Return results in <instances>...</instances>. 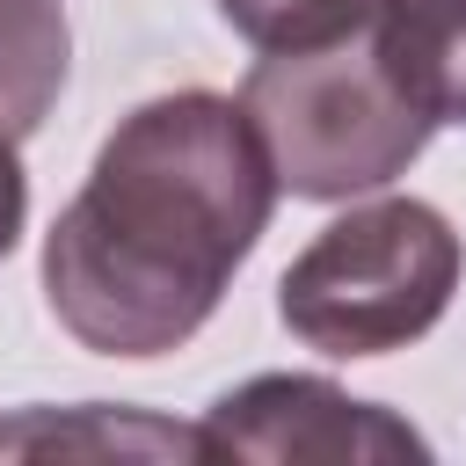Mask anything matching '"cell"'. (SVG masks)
Listing matches in <instances>:
<instances>
[{
    "mask_svg": "<svg viewBox=\"0 0 466 466\" xmlns=\"http://www.w3.org/2000/svg\"><path fill=\"white\" fill-rule=\"evenodd\" d=\"M277 175L233 95L175 87L138 102L44 233L51 320L95 357L182 350L255 255Z\"/></svg>",
    "mask_w": 466,
    "mask_h": 466,
    "instance_id": "1",
    "label": "cell"
},
{
    "mask_svg": "<svg viewBox=\"0 0 466 466\" xmlns=\"http://www.w3.org/2000/svg\"><path fill=\"white\" fill-rule=\"evenodd\" d=\"M233 102L255 124L277 189L306 204H350L386 189L422 160L437 131L386 73L371 22L320 51H262Z\"/></svg>",
    "mask_w": 466,
    "mask_h": 466,
    "instance_id": "2",
    "label": "cell"
},
{
    "mask_svg": "<svg viewBox=\"0 0 466 466\" xmlns=\"http://www.w3.org/2000/svg\"><path fill=\"white\" fill-rule=\"evenodd\" d=\"M459 269L466 240L437 204L422 197L350 204L277 277V320L335 364L393 357L444 320Z\"/></svg>",
    "mask_w": 466,
    "mask_h": 466,
    "instance_id": "3",
    "label": "cell"
},
{
    "mask_svg": "<svg viewBox=\"0 0 466 466\" xmlns=\"http://www.w3.org/2000/svg\"><path fill=\"white\" fill-rule=\"evenodd\" d=\"M197 437H204V459H269V466H291V459H328V466L430 459L422 430H408L393 408L357 400L313 371H262V379L226 386L204 408Z\"/></svg>",
    "mask_w": 466,
    "mask_h": 466,
    "instance_id": "4",
    "label": "cell"
},
{
    "mask_svg": "<svg viewBox=\"0 0 466 466\" xmlns=\"http://www.w3.org/2000/svg\"><path fill=\"white\" fill-rule=\"evenodd\" d=\"M371 44L430 124H466V0H379Z\"/></svg>",
    "mask_w": 466,
    "mask_h": 466,
    "instance_id": "5",
    "label": "cell"
},
{
    "mask_svg": "<svg viewBox=\"0 0 466 466\" xmlns=\"http://www.w3.org/2000/svg\"><path fill=\"white\" fill-rule=\"evenodd\" d=\"M73 22L66 0H0V131L22 146L66 95Z\"/></svg>",
    "mask_w": 466,
    "mask_h": 466,
    "instance_id": "6",
    "label": "cell"
},
{
    "mask_svg": "<svg viewBox=\"0 0 466 466\" xmlns=\"http://www.w3.org/2000/svg\"><path fill=\"white\" fill-rule=\"evenodd\" d=\"M0 451H87V459H153V451H182V459H204V437L197 430H175V422H146L131 408H109V400H87L80 415H51V408H29L15 422H0Z\"/></svg>",
    "mask_w": 466,
    "mask_h": 466,
    "instance_id": "7",
    "label": "cell"
},
{
    "mask_svg": "<svg viewBox=\"0 0 466 466\" xmlns=\"http://www.w3.org/2000/svg\"><path fill=\"white\" fill-rule=\"evenodd\" d=\"M211 7L255 51H320L379 15V0H211Z\"/></svg>",
    "mask_w": 466,
    "mask_h": 466,
    "instance_id": "8",
    "label": "cell"
},
{
    "mask_svg": "<svg viewBox=\"0 0 466 466\" xmlns=\"http://www.w3.org/2000/svg\"><path fill=\"white\" fill-rule=\"evenodd\" d=\"M22 226H29V175H22V153H15V138L0 131V262L15 255Z\"/></svg>",
    "mask_w": 466,
    "mask_h": 466,
    "instance_id": "9",
    "label": "cell"
}]
</instances>
